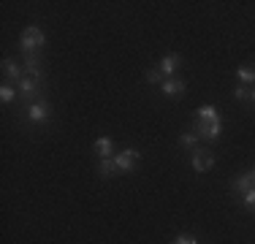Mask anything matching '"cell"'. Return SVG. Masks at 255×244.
<instances>
[{
  "instance_id": "obj_2",
  "label": "cell",
  "mask_w": 255,
  "mask_h": 244,
  "mask_svg": "<svg viewBox=\"0 0 255 244\" xmlns=\"http://www.w3.org/2000/svg\"><path fill=\"white\" fill-rule=\"evenodd\" d=\"M193 133L206 138V141H215V138H220V133H223V122L220 120H209V122L193 120Z\"/></svg>"
},
{
  "instance_id": "obj_5",
  "label": "cell",
  "mask_w": 255,
  "mask_h": 244,
  "mask_svg": "<svg viewBox=\"0 0 255 244\" xmlns=\"http://www.w3.org/2000/svg\"><path fill=\"white\" fill-rule=\"evenodd\" d=\"M193 168L201 171V174L204 171H212L215 168V155H212L209 149H198L196 155H193Z\"/></svg>"
},
{
  "instance_id": "obj_6",
  "label": "cell",
  "mask_w": 255,
  "mask_h": 244,
  "mask_svg": "<svg viewBox=\"0 0 255 244\" xmlns=\"http://www.w3.org/2000/svg\"><path fill=\"white\" fill-rule=\"evenodd\" d=\"M253 187H255V176H253V171H250V174H239L234 182H231V190H234V193H242V195H245L247 190H253Z\"/></svg>"
},
{
  "instance_id": "obj_20",
  "label": "cell",
  "mask_w": 255,
  "mask_h": 244,
  "mask_svg": "<svg viewBox=\"0 0 255 244\" xmlns=\"http://www.w3.org/2000/svg\"><path fill=\"white\" fill-rule=\"evenodd\" d=\"M234 95H236V101H250L253 90L250 87H234Z\"/></svg>"
},
{
  "instance_id": "obj_4",
  "label": "cell",
  "mask_w": 255,
  "mask_h": 244,
  "mask_svg": "<svg viewBox=\"0 0 255 244\" xmlns=\"http://www.w3.org/2000/svg\"><path fill=\"white\" fill-rule=\"evenodd\" d=\"M185 87H187V82H185V79L171 76V79H166V82L160 84V93L166 95V98H179L182 93H185Z\"/></svg>"
},
{
  "instance_id": "obj_3",
  "label": "cell",
  "mask_w": 255,
  "mask_h": 244,
  "mask_svg": "<svg viewBox=\"0 0 255 244\" xmlns=\"http://www.w3.org/2000/svg\"><path fill=\"white\" fill-rule=\"evenodd\" d=\"M138 152L136 149H123L120 155H114V163H117V171H133L138 163Z\"/></svg>"
},
{
  "instance_id": "obj_19",
  "label": "cell",
  "mask_w": 255,
  "mask_h": 244,
  "mask_svg": "<svg viewBox=\"0 0 255 244\" xmlns=\"http://www.w3.org/2000/svg\"><path fill=\"white\" fill-rule=\"evenodd\" d=\"M242 198H245V209L247 212H255V187H253V190H247Z\"/></svg>"
},
{
  "instance_id": "obj_13",
  "label": "cell",
  "mask_w": 255,
  "mask_h": 244,
  "mask_svg": "<svg viewBox=\"0 0 255 244\" xmlns=\"http://www.w3.org/2000/svg\"><path fill=\"white\" fill-rule=\"evenodd\" d=\"M95 152H98V157H112V152H114V146H112V138L101 136L98 141H95Z\"/></svg>"
},
{
  "instance_id": "obj_8",
  "label": "cell",
  "mask_w": 255,
  "mask_h": 244,
  "mask_svg": "<svg viewBox=\"0 0 255 244\" xmlns=\"http://www.w3.org/2000/svg\"><path fill=\"white\" fill-rule=\"evenodd\" d=\"M179 63H182V57H179V54H166V57L160 60V71H163V76H166V79H171L174 73H177Z\"/></svg>"
},
{
  "instance_id": "obj_22",
  "label": "cell",
  "mask_w": 255,
  "mask_h": 244,
  "mask_svg": "<svg viewBox=\"0 0 255 244\" xmlns=\"http://www.w3.org/2000/svg\"><path fill=\"white\" fill-rule=\"evenodd\" d=\"M250 101H253V103H255V90H253V98H250Z\"/></svg>"
},
{
  "instance_id": "obj_21",
  "label": "cell",
  "mask_w": 255,
  "mask_h": 244,
  "mask_svg": "<svg viewBox=\"0 0 255 244\" xmlns=\"http://www.w3.org/2000/svg\"><path fill=\"white\" fill-rule=\"evenodd\" d=\"M171 244H198V239H196V236H190V234H179Z\"/></svg>"
},
{
  "instance_id": "obj_16",
  "label": "cell",
  "mask_w": 255,
  "mask_h": 244,
  "mask_svg": "<svg viewBox=\"0 0 255 244\" xmlns=\"http://www.w3.org/2000/svg\"><path fill=\"white\" fill-rule=\"evenodd\" d=\"M144 79H147L149 84H163V82H166V76H163L160 68H147V71H144Z\"/></svg>"
},
{
  "instance_id": "obj_10",
  "label": "cell",
  "mask_w": 255,
  "mask_h": 244,
  "mask_svg": "<svg viewBox=\"0 0 255 244\" xmlns=\"http://www.w3.org/2000/svg\"><path fill=\"white\" fill-rule=\"evenodd\" d=\"M35 93H38V79H35V76H25L19 82V95L22 98H33Z\"/></svg>"
},
{
  "instance_id": "obj_17",
  "label": "cell",
  "mask_w": 255,
  "mask_h": 244,
  "mask_svg": "<svg viewBox=\"0 0 255 244\" xmlns=\"http://www.w3.org/2000/svg\"><path fill=\"white\" fill-rule=\"evenodd\" d=\"M179 144H182V146H196V144H198V136H196L193 130H185V133L179 136Z\"/></svg>"
},
{
  "instance_id": "obj_1",
  "label": "cell",
  "mask_w": 255,
  "mask_h": 244,
  "mask_svg": "<svg viewBox=\"0 0 255 244\" xmlns=\"http://www.w3.org/2000/svg\"><path fill=\"white\" fill-rule=\"evenodd\" d=\"M44 41H46L44 30H41V27H35V24H30V27L22 30L19 46L25 49V52H35V49H41V46H44Z\"/></svg>"
},
{
  "instance_id": "obj_7",
  "label": "cell",
  "mask_w": 255,
  "mask_h": 244,
  "mask_svg": "<svg viewBox=\"0 0 255 244\" xmlns=\"http://www.w3.org/2000/svg\"><path fill=\"white\" fill-rule=\"evenodd\" d=\"M27 120L35 122V125H38V122H46L49 120V106H46V103H33V106L27 109Z\"/></svg>"
},
{
  "instance_id": "obj_15",
  "label": "cell",
  "mask_w": 255,
  "mask_h": 244,
  "mask_svg": "<svg viewBox=\"0 0 255 244\" xmlns=\"http://www.w3.org/2000/svg\"><path fill=\"white\" fill-rule=\"evenodd\" d=\"M236 76H239L242 82L253 84V82H255V65H239V71H236Z\"/></svg>"
},
{
  "instance_id": "obj_23",
  "label": "cell",
  "mask_w": 255,
  "mask_h": 244,
  "mask_svg": "<svg viewBox=\"0 0 255 244\" xmlns=\"http://www.w3.org/2000/svg\"><path fill=\"white\" fill-rule=\"evenodd\" d=\"M253 176H255V171H253Z\"/></svg>"
},
{
  "instance_id": "obj_14",
  "label": "cell",
  "mask_w": 255,
  "mask_h": 244,
  "mask_svg": "<svg viewBox=\"0 0 255 244\" xmlns=\"http://www.w3.org/2000/svg\"><path fill=\"white\" fill-rule=\"evenodd\" d=\"M196 120L209 122V120H220V114H217V109H215V106H201V109L196 112Z\"/></svg>"
},
{
  "instance_id": "obj_11",
  "label": "cell",
  "mask_w": 255,
  "mask_h": 244,
  "mask_svg": "<svg viewBox=\"0 0 255 244\" xmlns=\"http://www.w3.org/2000/svg\"><path fill=\"white\" fill-rule=\"evenodd\" d=\"M3 71H5V76H8V79H22V73H25V65L14 63V60H5V63H3Z\"/></svg>"
},
{
  "instance_id": "obj_18",
  "label": "cell",
  "mask_w": 255,
  "mask_h": 244,
  "mask_svg": "<svg viewBox=\"0 0 255 244\" xmlns=\"http://www.w3.org/2000/svg\"><path fill=\"white\" fill-rule=\"evenodd\" d=\"M14 98H16V90L14 87H8V84H5V87L0 90V101H3V103H11Z\"/></svg>"
},
{
  "instance_id": "obj_9",
  "label": "cell",
  "mask_w": 255,
  "mask_h": 244,
  "mask_svg": "<svg viewBox=\"0 0 255 244\" xmlns=\"http://www.w3.org/2000/svg\"><path fill=\"white\" fill-rule=\"evenodd\" d=\"M25 73L27 76H41V57L35 52H25Z\"/></svg>"
},
{
  "instance_id": "obj_12",
  "label": "cell",
  "mask_w": 255,
  "mask_h": 244,
  "mask_svg": "<svg viewBox=\"0 0 255 244\" xmlns=\"http://www.w3.org/2000/svg\"><path fill=\"white\" fill-rule=\"evenodd\" d=\"M98 174L101 176H114V174H117V163H114V157H101Z\"/></svg>"
}]
</instances>
